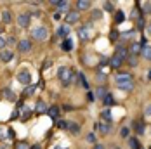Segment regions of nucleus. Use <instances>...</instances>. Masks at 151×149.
I'll use <instances>...</instances> for the list:
<instances>
[{
	"instance_id": "nucleus-42",
	"label": "nucleus",
	"mask_w": 151,
	"mask_h": 149,
	"mask_svg": "<svg viewBox=\"0 0 151 149\" xmlns=\"http://www.w3.org/2000/svg\"><path fill=\"white\" fill-rule=\"evenodd\" d=\"M87 140L94 142V140H96V135H94V134H89V135H87Z\"/></svg>"
},
{
	"instance_id": "nucleus-52",
	"label": "nucleus",
	"mask_w": 151,
	"mask_h": 149,
	"mask_svg": "<svg viewBox=\"0 0 151 149\" xmlns=\"http://www.w3.org/2000/svg\"><path fill=\"white\" fill-rule=\"evenodd\" d=\"M141 149H142V148H141Z\"/></svg>"
},
{
	"instance_id": "nucleus-32",
	"label": "nucleus",
	"mask_w": 151,
	"mask_h": 149,
	"mask_svg": "<svg viewBox=\"0 0 151 149\" xmlns=\"http://www.w3.org/2000/svg\"><path fill=\"white\" fill-rule=\"evenodd\" d=\"M104 11H108V12H113V11H115V4L106 2V4H104Z\"/></svg>"
},
{
	"instance_id": "nucleus-3",
	"label": "nucleus",
	"mask_w": 151,
	"mask_h": 149,
	"mask_svg": "<svg viewBox=\"0 0 151 149\" xmlns=\"http://www.w3.org/2000/svg\"><path fill=\"white\" fill-rule=\"evenodd\" d=\"M17 82L28 87V85L31 83V74H30V71H21V73H17Z\"/></svg>"
},
{
	"instance_id": "nucleus-13",
	"label": "nucleus",
	"mask_w": 151,
	"mask_h": 149,
	"mask_svg": "<svg viewBox=\"0 0 151 149\" xmlns=\"http://www.w3.org/2000/svg\"><path fill=\"white\" fill-rule=\"evenodd\" d=\"M47 109H49V107H47V104L44 102V101H38V102H37V107H35V111H37L38 115H42V113H47Z\"/></svg>"
},
{
	"instance_id": "nucleus-10",
	"label": "nucleus",
	"mask_w": 151,
	"mask_h": 149,
	"mask_svg": "<svg viewBox=\"0 0 151 149\" xmlns=\"http://www.w3.org/2000/svg\"><path fill=\"white\" fill-rule=\"evenodd\" d=\"M109 64H111V68H120L122 64H123V59H122L120 56L115 54V56L111 57V61H109Z\"/></svg>"
},
{
	"instance_id": "nucleus-31",
	"label": "nucleus",
	"mask_w": 151,
	"mask_h": 149,
	"mask_svg": "<svg viewBox=\"0 0 151 149\" xmlns=\"http://www.w3.org/2000/svg\"><path fill=\"white\" fill-rule=\"evenodd\" d=\"M123 17H125V16H123V12H122V11H118V12H116V16H115V23H116V24H120L122 21H123Z\"/></svg>"
},
{
	"instance_id": "nucleus-43",
	"label": "nucleus",
	"mask_w": 151,
	"mask_h": 149,
	"mask_svg": "<svg viewBox=\"0 0 151 149\" xmlns=\"http://www.w3.org/2000/svg\"><path fill=\"white\" fill-rule=\"evenodd\" d=\"M5 44H7V42H5V38H4V37L0 35V49H2V47H4Z\"/></svg>"
},
{
	"instance_id": "nucleus-24",
	"label": "nucleus",
	"mask_w": 151,
	"mask_h": 149,
	"mask_svg": "<svg viewBox=\"0 0 151 149\" xmlns=\"http://www.w3.org/2000/svg\"><path fill=\"white\" fill-rule=\"evenodd\" d=\"M116 56H120L122 59L125 61L129 57V52H127V49H123V47H118V52H116Z\"/></svg>"
},
{
	"instance_id": "nucleus-53",
	"label": "nucleus",
	"mask_w": 151,
	"mask_h": 149,
	"mask_svg": "<svg viewBox=\"0 0 151 149\" xmlns=\"http://www.w3.org/2000/svg\"><path fill=\"white\" fill-rule=\"evenodd\" d=\"M150 149H151V148H150Z\"/></svg>"
},
{
	"instance_id": "nucleus-5",
	"label": "nucleus",
	"mask_w": 151,
	"mask_h": 149,
	"mask_svg": "<svg viewBox=\"0 0 151 149\" xmlns=\"http://www.w3.org/2000/svg\"><path fill=\"white\" fill-rule=\"evenodd\" d=\"M115 82H116V85H122V83H129V82H132V74H129V73L118 74V76L115 78Z\"/></svg>"
},
{
	"instance_id": "nucleus-33",
	"label": "nucleus",
	"mask_w": 151,
	"mask_h": 149,
	"mask_svg": "<svg viewBox=\"0 0 151 149\" xmlns=\"http://www.w3.org/2000/svg\"><path fill=\"white\" fill-rule=\"evenodd\" d=\"M78 78H80V83H82V85H83V87L87 89V87H89V83H87V80H85V74L80 73V74H78Z\"/></svg>"
},
{
	"instance_id": "nucleus-47",
	"label": "nucleus",
	"mask_w": 151,
	"mask_h": 149,
	"mask_svg": "<svg viewBox=\"0 0 151 149\" xmlns=\"http://www.w3.org/2000/svg\"><path fill=\"white\" fill-rule=\"evenodd\" d=\"M0 139H4V132L2 130H0Z\"/></svg>"
},
{
	"instance_id": "nucleus-21",
	"label": "nucleus",
	"mask_w": 151,
	"mask_h": 149,
	"mask_svg": "<svg viewBox=\"0 0 151 149\" xmlns=\"http://www.w3.org/2000/svg\"><path fill=\"white\" fill-rule=\"evenodd\" d=\"M52 5H54L58 11H66V7H68V2H52Z\"/></svg>"
},
{
	"instance_id": "nucleus-16",
	"label": "nucleus",
	"mask_w": 151,
	"mask_h": 149,
	"mask_svg": "<svg viewBox=\"0 0 151 149\" xmlns=\"http://www.w3.org/2000/svg\"><path fill=\"white\" fill-rule=\"evenodd\" d=\"M61 49H63L64 52H70V50L73 49V42H71L70 38H66V40L63 42V45H61Z\"/></svg>"
},
{
	"instance_id": "nucleus-19",
	"label": "nucleus",
	"mask_w": 151,
	"mask_h": 149,
	"mask_svg": "<svg viewBox=\"0 0 151 149\" xmlns=\"http://www.w3.org/2000/svg\"><path fill=\"white\" fill-rule=\"evenodd\" d=\"M47 111H49V115L52 116V120H58V116H59V109H58L56 106H52V107H49Z\"/></svg>"
},
{
	"instance_id": "nucleus-39",
	"label": "nucleus",
	"mask_w": 151,
	"mask_h": 149,
	"mask_svg": "<svg viewBox=\"0 0 151 149\" xmlns=\"http://www.w3.org/2000/svg\"><path fill=\"white\" fill-rule=\"evenodd\" d=\"M58 127H59V128H68V123H66V121H58Z\"/></svg>"
},
{
	"instance_id": "nucleus-12",
	"label": "nucleus",
	"mask_w": 151,
	"mask_h": 149,
	"mask_svg": "<svg viewBox=\"0 0 151 149\" xmlns=\"http://www.w3.org/2000/svg\"><path fill=\"white\" fill-rule=\"evenodd\" d=\"M129 50H130V54H132V56H137V54H141V50H142V45L137 44V42H134V44L130 45V49H129Z\"/></svg>"
},
{
	"instance_id": "nucleus-23",
	"label": "nucleus",
	"mask_w": 151,
	"mask_h": 149,
	"mask_svg": "<svg viewBox=\"0 0 151 149\" xmlns=\"http://www.w3.org/2000/svg\"><path fill=\"white\" fill-rule=\"evenodd\" d=\"M96 95H97V99H104L106 95H108V92H106L104 87H99V89L96 90Z\"/></svg>"
},
{
	"instance_id": "nucleus-50",
	"label": "nucleus",
	"mask_w": 151,
	"mask_h": 149,
	"mask_svg": "<svg viewBox=\"0 0 151 149\" xmlns=\"http://www.w3.org/2000/svg\"><path fill=\"white\" fill-rule=\"evenodd\" d=\"M113 149H118V148H113Z\"/></svg>"
},
{
	"instance_id": "nucleus-34",
	"label": "nucleus",
	"mask_w": 151,
	"mask_h": 149,
	"mask_svg": "<svg viewBox=\"0 0 151 149\" xmlns=\"http://www.w3.org/2000/svg\"><path fill=\"white\" fill-rule=\"evenodd\" d=\"M120 135L123 137V139H127V137H129V128H127V127H123V128L120 130Z\"/></svg>"
},
{
	"instance_id": "nucleus-51",
	"label": "nucleus",
	"mask_w": 151,
	"mask_h": 149,
	"mask_svg": "<svg viewBox=\"0 0 151 149\" xmlns=\"http://www.w3.org/2000/svg\"><path fill=\"white\" fill-rule=\"evenodd\" d=\"M150 12H151V9H150Z\"/></svg>"
},
{
	"instance_id": "nucleus-36",
	"label": "nucleus",
	"mask_w": 151,
	"mask_h": 149,
	"mask_svg": "<svg viewBox=\"0 0 151 149\" xmlns=\"http://www.w3.org/2000/svg\"><path fill=\"white\" fill-rule=\"evenodd\" d=\"M137 26H139V30H142V28H144V19H142V17H139V19H137Z\"/></svg>"
},
{
	"instance_id": "nucleus-20",
	"label": "nucleus",
	"mask_w": 151,
	"mask_h": 149,
	"mask_svg": "<svg viewBox=\"0 0 151 149\" xmlns=\"http://www.w3.org/2000/svg\"><path fill=\"white\" fill-rule=\"evenodd\" d=\"M118 89L125 90V92H130V90H134V83H132V82H129V83H122V85H118Z\"/></svg>"
},
{
	"instance_id": "nucleus-46",
	"label": "nucleus",
	"mask_w": 151,
	"mask_h": 149,
	"mask_svg": "<svg viewBox=\"0 0 151 149\" xmlns=\"http://www.w3.org/2000/svg\"><path fill=\"white\" fill-rule=\"evenodd\" d=\"M30 149H42V148H40V144H35V146H31Z\"/></svg>"
},
{
	"instance_id": "nucleus-2",
	"label": "nucleus",
	"mask_w": 151,
	"mask_h": 149,
	"mask_svg": "<svg viewBox=\"0 0 151 149\" xmlns=\"http://www.w3.org/2000/svg\"><path fill=\"white\" fill-rule=\"evenodd\" d=\"M31 37H33L35 40H45L47 37H49V31H47V28H44V26H38V28H35V30L31 31Z\"/></svg>"
},
{
	"instance_id": "nucleus-44",
	"label": "nucleus",
	"mask_w": 151,
	"mask_h": 149,
	"mask_svg": "<svg viewBox=\"0 0 151 149\" xmlns=\"http://www.w3.org/2000/svg\"><path fill=\"white\" fill-rule=\"evenodd\" d=\"M146 115H148V116H151V104L146 106Z\"/></svg>"
},
{
	"instance_id": "nucleus-17",
	"label": "nucleus",
	"mask_w": 151,
	"mask_h": 149,
	"mask_svg": "<svg viewBox=\"0 0 151 149\" xmlns=\"http://www.w3.org/2000/svg\"><path fill=\"white\" fill-rule=\"evenodd\" d=\"M101 116H103V120L104 121H108V123H111V120H113V115H111V109L108 107V109H104L103 113H101Z\"/></svg>"
},
{
	"instance_id": "nucleus-9",
	"label": "nucleus",
	"mask_w": 151,
	"mask_h": 149,
	"mask_svg": "<svg viewBox=\"0 0 151 149\" xmlns=\"http://www.w3.org/2000/svg\"><path fill=\"white\" fill-rule=\"evenodd\" d=\"M94 128H96L97 132H101L103 135H108V134H109V130H111V128H109V125H103V123H96V125H94Z\"/></svg>"
},
{
	"instance_id": "nucleus-28",
	"label": "nucleus",
	"mask_w": 151,
	"mask_h": 149,
	"mask_svg": "<svg viewBox=\"0 0 151 149\" xmlns=\"http://www.w3.org/2000/svg\"><path fill=\"white\" fill-rule=\"evenodd\" d=\"M141 54H142L146 59H150V61H151V47H144V49L141 50Z\"/></svg>"
},
{
	"instance_id": "nucleus-4",
	"label": "nucleus",
	"mask_w": 151,
	"mask_h": 149,
	"mask_svg": "<svg viewBox=\"0 0 151 149\" xmlns=\"http://www.w3.org/2000/svg\"><path fill=\"white\" fill-rule=\"evenodd\" d=\"M30 19H31V16L28 14V12H23V14L17 16V24H19L21 28H26L28 23H30Z\"/></svg>"
},
{
	"instance_id": "nucleus-41",
	"label": "nucleus",
	"mask_w": 151,
	"mask_h": 149,
	"mask_svg": "<svg viewBox=\"0 0 151 149\" xmlns=\"http://www.w3.org/2000/svg\"><path fill=\"white\" fill-rule=\"evenodd\" d=\"M92 16H94V17H96V19H101V11H94V12H92Z\"/></svg>"
},
{
	"instance_id": "nucleus-11",
	"label": "nucleus",
	"mask_w": 151,
	"mask_h": 149,
	"mask_svg": "<svg viewBox=\"0 0 151 149\" xmlns=\"http://www.w3.org/2000/svg\"><path fill=\"white\" fill-rule=\"evenodd\" d=\"M68 35H70V26H68V24H63L59 30H58V37H61V38H66Z\"/></svg>"
},
{
	"instance_id": "nucleus-14",
	"label": "nucleus",
	"mask_w": 151,
	"mask_h": 149,
	"mask_svg": "<svg viewBox=\"0 0 151 149\" xmlns=\"http://www.w3.org/2000/svg\"><path fill=\"white\" fill-rule=\"evenodd\" d=\"M78 37H80L82 42H87L89 40V31H87V28H78Z\"/></svg>"
},
{
	"instance_id": "nucleus-49",
	"label": "nucleus",
	"mask_w": 151,
	"mask_h": 149,
	"mask_svg": "<svg viewBox=\"0 0 151 149\" xmlns=\"http://www.w3.org/2000/svg\"><path fill=\"white\" fill-rule=\"evenodd\" d=\"M148 31H150V33H151V24H150V26H148Z\"/></svg>"
},
{
	"instance_id": "nucleus-8",
	"label": "nucleus",
	"mask_w": 151,
	"mask_h": 149,
	"mask_svg": "<svg viewBox=\"0 0 151 149\" xmlns=\"http://www.w3.org/2000/svg\"><path fill=\"white\" fill-rule=\"evenodd\" d=\"M66 21L71 24V23H78L80 21V14L76 12V11H71V12H68L66 14Z\"/></svg>"
},
{
	"instance_id": "nucleus-6",
	"label": "nucleus",
	"mask_w": 151,
	"mask_h": 149,
	"mask_svg": "<svg viewBox=\"0 0 151 149\" xmlns=\"http://www.w3.org/2000/svg\"><path fill=\"white\" fill-rule=\"evenodd\" d=\"M30 49H31L30 40H21V42H17V50H19V52H28Z\"/></svg>"
},
{
	"instance_id": "nucleus-48",
	"label": "nucleus",
	"mask_w": 151,
	"mask_h": 149,
	"mask_svg": "<svg viewBox=\"0 0 151 149\" xmlns=\"http://www.w3.org/2000/svg\"><path fill=\"white\" fill-rule=\"evenodd\" d=\"M148 78H150V80H151V69H150V73H148Z\"/></svg>"
},
{
	"instance_id": "nucleus-1",
	"label": "nucleus",
	"mask_w": 151,
	"mask_h": 149,
	"mask_svg": "<svg viewBox=\"0 0 151 149\" xmlns=\"http://www.w3.org/2000/svg\"><path fill=\"white\" fill-rule=\"evenodd\" d=\"M58 76L61 78V82H63V85H68V83H71V76H73V73H71V69L70 68H66V66H61L59 69H58Z\"/></svg>"
},
{
	"instance_id": "nucleus-35",
	"label": "nucleus",
	"mask_w": 151,
	"mask_h": 149,
	"mask_svg": "<svg viewBox=\"0 0 151 149\" xmlns=\"http://www.w3.org/2000/svg\"><path fill=\"white\" fill-rule=\"evenodd\" d=\"M129 62H130V66H137V59H136V56H130V57H129Z\"/></svg>"
},
{
	"instance_id": "nucleus-40",
	"label": "nucleus",
	"mask_w": 151,
	"mask_h": 149,
	"mask_svg": "<svg viewBox=\"0 0 151 149\" xmlns=\"http://www.w3.org/2000/svg\"><path fill=\"white\" fill-rule=\"evenodd\" d=\"M5 42H7V44H11V45H14L16 44V38H14V37H9V38H5Z\"/></svg>"
},
{
	"instance_id": "nucleus-25",
	"label": "nucleus",
	"mask_w": 151,
	"mask_h": 149,
	"mask_svg": "<svg viewBox=\"0 0 151 149\" xmlns=\"http://www.w3.org/2000/svg\"><path fill=\"white\" fill-rule=\"evenodd\" d=\"M129 146H130L132 149H141L139 140H137V139H134V137H132V139H129Z\"/></svg>"
},
{
	"instance_id": "nucleus-7",
	"label": "nucleus",
	"mask_w": 151,
	"mask_h": 149,
	"mask_svg": "<svg viewBox=\"0 0 151 149\" xmlns=\"http://www.w3.org/2000/svg\"><path fill=\"white\" fill-rule=\"evenodd\" d=\"M12 56H14L12 50H7V49H5V50H4V49L0 50V61H4V62H9V61L12 59Z\"/></svg>"
},
{
	"instance_id": "nucleus-29",
	"label": "nucleus",
	"mask_w": 151,
	"mask_h": 149,
	"mask_svg": "<svg viewBox=\"0 0 151 149\" xmlns=\"http://www.w3.org/2000/svg\"><path fill=\"white\" fill-rule=\"evenodd\" d=\"M136 132L139 135L144 134V123H142V121H137V123H136Z\"/></svg>"
},
{
	"instance_id": "nucleus-45",
	"label": "nucleus",
	"mask_w": 151,
	"mask_h": 149,
	"mask_svg": "<svg viewBox=\"0 0 151 149\" xmlns=\"http://www.w3.org/2000/svg\"><path fill=\"white\" fill-rule=\"evenodd\" d=\"M94 149H104V146H103V144H96V146H94Z\"/></svg>"
},
{
	"instance_id": "nucleus-30",
	"label": "nucleus",
	"mask_w": 151,
	"mask_h": 149,
	"mask_svg": "<svg viewBox=\"0 0 151 149\" xmlns=\"http://www.w3.org/2000/svg\"><path fill=\"white\" fill-rule=\"evenodd\" d=\"M104 104L106 106H113V104H115V99L111 97V94H108V95L104 97Z\"/></svg>"
},
{
	"instance_id": "nucleus-15",
	"label": "nucleus",
	"mask_w": 151,
	"mask_h": 149,
	"mask_svg": "<svg viewBox=\"0 0 151 149\" xmlns=\"http://www.w3.org/2000/svg\"><path fill=\"white\" fill-rule=\"evenodd\" d=\"M76 7H78L80 11H87V9L91 7V2H89V0H78V2H76Z\"/></svg>"
},
{
	"instance_id": "nucleus-27",
	"label": "nucleus",
	"mask_w": 151,
	"mask_h": 149,
	"mask_svg": "<svg viewBox=\"0 0 151 149\" xmlns=\"http://www.w3.org/2000/svg\"><path fill=\"white\" fill-rule=\"evenodd\" d=\"M35 90H37V87H35V85H30V87H26V89H24L23 94L28 97V95H33V94H35Z\"/></svg>"
},
{
	"instance_id": "nucleus-38",
	"label": "nucleus",
	"mask_w": 151,
	"mask_h": 149,
	"mask_svg": "<svg viewBox=\"0 0 151 149\" xmlns=\"http://www.w3.org/2000/svg\"><path fill=\"white\" fill-rule=\"evenodd\" d=\"M16 149H30V148H28V144H24V142H19V144L16 146Z\"/></svg>"
},
{
	"instance_id": "nucleus-26",
	"label": "nucleus",
	"mask_w": 151,
	"mask_h": 149,
	"mask_svg": "<svg viewBox=\"0 0 151 149\" xmlns=\"http://www.w3.org/2000/svg\"><path fill=\"white\" fill-rule=\"evenodd\" d=\"M4 95H5V99H9V101H16V95L12 94V90H11V89L4 90Z\"/></svg>"
},
{
	"instance_id": "nucleus-37",
	"label": "nucleus",
	"mask_w": 151,
	"mask_h": 149,
	"mask_svg": "<svg viewBox=\"0 0 151 149\" xmlns=\"http://www.w3.org/2000/svg\"><path fill=\"white\" fill-rule=\"evenodd\" d=\"M109 38H111V40H116V38H118V31H111V33H109Z\"/></svg>"
},
{
	"instance_id": "nucleus-22",
	"label": "nucleus",
	"mask_w": 151,
	"mask_h": 149,
	"mask_svg": "<svg viewBox=\"0 0 151 149\" xmlns=\"http://www.w3.org/2000/svg\"><path fill=\"white\" fill-rule=\"evenodd\" d=\"M2 21H4L5 24H9V23L12 21V16H11L9 11H4V12H2Z\"/></svg>"
},
{
	"instance_id": "nucleus-18",
	"label": "nucleus",
	"mask_w": 151,
	"mask_h": 149,
	"mask_svg": "<svg viewBox=\"0 0 151 149\" xmlns=\"http://www.w3.org/2000/svg\"><path fill=\"white\" fill-rule=\"evenodd\" d=\"M68 130H70V132H71V134H80V127H78V125H76V123H73V121H70V123H68Z\"/></svg>"
}]
</instances>
